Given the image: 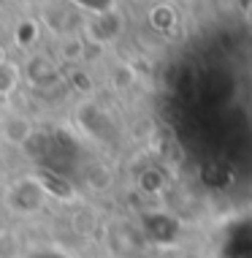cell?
<instances>
[{
    "label": "cell",
    "mask_w": 252,
    "mask_h": 258,
    "mask_svg": "<svg viewBox=\"0 0 252 258\" xmlns=\"http://www.w3.org/2000/svg\"><path fill=\"white\" fill-rule=\"evenodd\" d=\"M3 136L9 139L11 144H19V147H22L27 139L33 136V122L22 114H9L3 120Z\"/></svg>",
    "instance_id": "2"
},
{
    "label": "cell",
    "mask_w": 252,
    "mask_h": 258,
    "mask_svg": "<svg viewBox=\"0 0 252 258\" xmlns=\"http://www.w3.org/2000/svg\"><path fill=\"white\" fill-rule=\"evenodd\" d=\"M27 258H68V255L57 253V250H36V253H30Z\"/></svg>",
    "instance_id": "4"
},
{
    "label": "cell",
    "mask_w": 252,
    "mask_h": 258,
    "mask_svg": "<svg viewBox=\"0 0 252 258\" xmlns=\"http://www.w3.org/2000/svg\"><path fill=\"white\" fill-rule=\"evenodd\" d=\"M46 196L49 193L44 190L41 179L27 177V179H17V182L9 185V190H6V204H9V209L17 215H33L44 207Z\"/></svg>",
    "instance_id": "1"
},
{
    "label": "cell",
    "mask_w": 252,
    "mask_h": 258,
    "mask_svg": "<svg viewBox=\"0 0 252 258\" xmlns=\"http://www.w3.org/2000/svg\"><path fill=\"white\" fill-rule=\"evenodd\" d=\"M19 85V71H17V66L9 60H3L0 62V95H9L14 87Z\"/></svg>",
    "instance_id": "3"
}]
</instances>
